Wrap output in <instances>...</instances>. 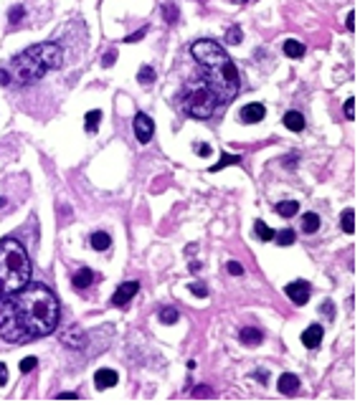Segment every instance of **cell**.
<instances>
[{
    "label": "cell",
    "instance_id": "obj_1",
    "mask_svg": "<svg viewBox=\"0 0 360 405\" xmlns=\"http://www.w3.org/2000/svg\"><path fill=\"white\" fill-rule=\"evenodd\" d=\"M61 307L46 284L28 281L13 296L0 299V334L5 342H31L56 329Z\"/></svg>",
    "mask_w": 360,
    "mask_h": 405
},
{
    "label": "cell",
    "instance_id": "obj_2",
    "mask_svg": "<svg viewBox=\"0 0 360 405\" xmlns=\"http://www.w3.org/2000/svg\"><path fill=\"white\" fill-rule=\"evenodd\" d=\"M191 53H193L196 64L205 71L196 81L203 84L213 94L216 104H229L239 94V71H236L234 61L226 56V51L216 40H208V38L196 40L191 46Z\"/></svg>",
    "mask_w": 360,
    "mask_h": 405
},
{
    "label": "cell",
    "instance_id": "obj_3",
    "mask_svg": "<svg viewBox=\"0 0 360 405\" xmlns=\"http://www.w3.org/2000/svg\"><path fill=\"white\" fill-rule=\"evenodd\" d=\"M64 61V53L56 43H39L26 48L23 53L13 56L8 64L0 66V86L10 84H33L43 79L48 71L59 69Z\"/></svg>",
    "mask_w": 360,
    "mask_h": 405
},
{
    "label": "cell",
    "instance_id": "obj_4",
    "mask_svg": "<svg viewBox=\"0 0 360 405\" xmlns=\"http://www.w3.org/2000/svg\"><path fill=\"white\" fill-rule=\"evenodd\" d=\"M31 258L23 248V243L15 238L0 241V299L13 296L31 281Z\"/></svg>",
    "mask_w": 360,
    "mask_h": 405
},
{
    "label": "cell",
    "instance_id": "obj_5",
    "mask_svg": "<svg viewBox=\"0 0 360 405\" xmlns=\"http://www.w3.org/2000/svg\"><path fill=\"white\" fill-rule=\"evenodd\" d=\"M213 109H216V99H213V94H211L203 84H198V81L191 84L188 91H185V96H183V112L191 114V117L205 119V117L213 114Z\"/></svg>",
    "mask_w": 360,
    "mask_h": 405
},
{
    "label": "cell",
    "instance_id": "obj_6",
    "mask_svg": "<svg viewBox=\"0 0 360 405\" xmlns=\"http://www.w3.org/2000/svg\"><path fill=\"white\" fill-rule=\"evenodd\" d=\"M153 134H155V124L153 119L147 117V114H137L135 117V137H137V142H142V145H147L150 139H153Z\"/></svg>",
    "mask_w": 360,
    "mask_h": 405
},
{
    "label": "cell",
    "instance_id": "obj_7",
    "mask_svg": "<svg viewBox=\"0 0 360 405\" xmlns=\"http://www.w3.org/2000/svg\"><path fill=\"white\" fill-rule=\"evenodd\" d=\"M310 284L307 281H292V284H287V296L294 301V304H307V299H310Z\"/></svg>",
    "mask_w": 360,
    "mask_h": 405
},
{
    "label": "cell",
    "instance_id": "obj_8",
    "mask_svg": "<svg viewBox=\"0 0 360 405\" xmlns=\"http://www.w3.org/2000/svg\"><path fill=\"white\" fill-rule=\"evenodd\" d=\"M264 114H267V107L259 104V102H251V104H246V107L241 109L239 117L243 124H256V121L264 119Z\"/></svg>",
    "mask_w": 360,
    "mask_h": 405
},
{
    "label": "cell",
    "instance_id": "obj_9",
    "mask_svg": "<svg viewBox=\"0 0 360 405\" xmlns=\"http://www.w3.org/2000/svg\"><path fill=\"white\" fill-rule=\"evenodd\" d=\"M137 291H140V281L122 284L120 289L115 291V296H112V304H115V307H124V304H127V301H129V299L137 294Z\"/></svg>",
    "mask_w": 360,
    "mask_h": 405
},
{
    "label": "cell",
    "instance_id": "obj_10",
    "mask_svg": "<svg viewBox=\"0 0 360 405\" xmlns=\"http://www.w3.org/2000/svg\"><path fill=\"white\" fill-rule=\"evenodd\" d=\"M322 337H325L322 324H310V327L302 332V345H305L307 350H315V347H320Z\"/></svg>",
    "mask_w": 360,
    "mask_h": 405
},
{
    "label": "cell",
    "instance_id": "obj_11",
    "mask_svg": "<svg viewBox=\"0 0 360 405\" xmlns=\"http://www.w3.org/2000/svg\"><path fill=\"white\" fill-rule=\"evenodd\" d=\"M117 382H120V375H117L115 370H107V367H102V370H97V372H94V385H97L99 390L115 388Z\"/></svg>",
    "mask_w": 360,
    "mask_h": 405
},
{
    "label": "cell",
    "instance_id": "obj_12",
    "mask_svg": "<svg viewBox=\"0 0 360 405\" xmlns=\"http://www.w3.org/2000/svg\"><path fill=\"white\" fill-rule=\"evenodd\" d=\"M61 342H64L66 347H71V350H81V347L86 345V337H84V332H81L79 327L74 324V327H69V329L64 332Z\"/></svg>",
    "mask_w": 360,
    "mask_h": 405
},
{
    "label": "cell",
    "instance_id": "obj_13",
    "mask_svg": "<svg viewBox=\"0 0 360 405\" xmlns=\"http://www.w3.org/2000/svg\"><path fill=\"white\" fill-rule=\"evenodd\" d=\"M239 339L246 345V347H256V345L264 342V332H261L259 327H243V329L239 332Z\"/></svg>",
    "mask_w": 360,
    "mask_h": 405
},
{
    "label": "cell",
    "instance_id": "obj_14",
    "mask_svg": "<svg viewBox=\"0 0 360 405\" xmlns=\"http://www.w3.org/2000/svg\"><path fill=\"white\" fill-rule=\"evenodd\" d=\"M297 390H299V377H297V375H292V372L281 375V377H279V393H281V395H294Z\"/></svg>",
    "mask_w": 360,
    "mask_h": 405
},
{
    "label": "cell",
    "instance_id": "obj_15",
    "mask_svg": "<svg viewBox=\"0 0 360 405\" xmlns=\"http://www.w3.org/2000/svg\"><path fill=\"white\" fill-rule=\"evenodd\" d=\"M281 48H284V53H287L289 58H302V56H305V43H302V40L287 38Z\"/></svg>",
    "mask_w": 360,
    "mask_h": 405
},
{
    "label": "cell",
    "instance_id": "obj_16",
    "mask_svg": "<svg viewBox=\"0 0 360 405\" xmlns=\"http://www.w3.org/2000/svg\"><path fill=\"white\" fill-rule=\"evenodd\" d=\"M281 121H284V127L292 129V132H302V129H305V117H302L299 112H287Z\"/></svg>",
    "mask_w": 360,
    "mask_h": 405
},
{
    "label": "cell",
    "instance_id": "obj_17",
    "mask_svg": "<svg viewBox=\"0 0 360 405\" xmlns=\"http://www.w3.org/2000/svg\"><path fill=\"white\" fill-rule=\"evenodd\" d=\"M91 281H94V271H91V269H86V266L79 269V271L74 274V279H71V284H74L77 289H86Z\"/></svg>",
    "mask_w": 360,
    "mask_h": 405
},
{
    "label": "cell",
    "instance_id": "obj_18",
    "mask_svg": "<svg viewBox=\"0 0 360 405\" xmlns=\"http://www.w3.org/2000/svg\"><path fill=\"white\" fill-rule=\"evenodd\" d=\"M340 226H343L345 233H355V210H353V208L343 210V215H340Z\"/></svg>",
    "mask_w": 360,
    "mask_h": 405
},
{
    "label": "cell",
    "instance_id": "obj_19",
    "mask_svg": "<svg viewBox=\"0 0 360 405\" xmlns=\"http://www.w3.org/2000/svg\"><path fill=\"white\" fill-rule=\"evenodd\" d=\"M320 228V215L317 213H305V218H302V231L305 233H315Z\"/></svg>",
    "mask_w": 360,
    "mask_h": 405
},
{
    "label": "cell",
    "instance_id": "obj_20",
    "mask_svg": "<svg viewBox=\"0 0 360 405\" xmlns=\"http://www.w3.org/2000/svg\"><path fill=\"white\" fill-rule=\"evenodd\" d=\"M254 233H256L259 241H272V238H274V231H272L264 220H254Z\"/></svg>",
    "mask_w": 360,
    "mask_h": 405
},
{
    "label": "cell",
    "instance_id": "obj_21",
    "mask_svg": "<svg viewBox=\"0 0 360 405\" xmlns=\"http://www.w3.org/2000/svg\"><path fill=\"white\" fill-rule=\"evenodd\" d=\"M297 210H299V202H294V200L277 202V213H279L281 218H292V215H297Z\"/></svg>",
    "mask_w": 360,
    "mask_h": 405
},
{
    "label": "cell",
    "instance_id": "obj_22",
    "mask_svg": "<svg viewBox=\"0 0 360 405\" xmlns=\"http://www.w3.org/2000/svg\"><path fill=\"white\" fill-rule=\"evenodd\" d=\"M91 248H94V251H107V248H109V243H112V238H109V236H107V233H102V231H97V233H94V236H91Z\"/></svg>",
    "mask_w": 360,
    "mask_h": 405
},
{
    "label": "cell",
    "instance_id": "obj_23",
    "mask_svg": "<svg viewBox=\"0 0 360 405\" xmlns=\"http://www.w3.org/2000/svg\"><path fill=\"white\" fill-rule=\"evenodd\" d=\"M241 157L239 155H221V160L216 162V165H211V172H218V170H223V167H229V165H239Z\"/></svg>",
    "mask_w": 360,
    "mask_h": 405
},
{
    "label": "cell",
    "instance_id": "obj_24",
    "mask_svg": "<svg viewBox=\"0 0 360 405\" xmlns=\"http://www.w3.org/2000/svg\"><path fill=\"white\" fill-rule=\"evenodd\" d=\"M84 121H86V132H91V134H94V132L99 129V121H102V112H99V109H91V112H89V114L84 117Z\"/></svg>",
    "mask_w": 360,
    "mask_h": 405
},
{
    "label": "cell",
    "instance_id": "obj_25",
    "mask_svg": "<svg viewBox=\"0 0 360 405\" xmlns=\"http://www.w3.org/2000/svg\"><path fill=\"white\" fill-rule=\"evenodd\" d=\"M160 322L162 324H178V319H180V314H178V309H173V307H165V309H160Z\"/></svg>",
    "mask_w": 360,
    "mask_h": 405
},
{
    "label": "cell",
    "instance_id": "obj_26",
    "mask_svg": "<svg viewBox=\"0 0 360 405\" xmlns=\"http://www.w3.org/2000/svg\"><path fill=\"white\" fill-rule=\"evenodd\" d=\"M137 81H140L142 86H150V84L155 81V69H153V66H142V69L137 71Z\"/></svg>",
    "mask_w": 360,
    "mask_h": 405
},
{
    "label": "cell",
    "instance_id": "obj_27",
    "mask_svg": "<svg viewBox=\"0 0 360 405\" xmlns=\"http://www.w3.org/2000/svg\"><path fill=\"white\" fill-rule=\"evenodd\" d=\"M274 238L279 241V246H292L294 238H297V233H294L292 228H284V231H279V233H274Z\"/></svg>",
    "mask_w": 360,
    "mask_h": 405
},
{
    "label": "cell",
    "instance_id": "obj_28",
    "mask_svg": "<svg viewBox=\"0 0 360 405\" xmlns=\"http://www.w3.org/2000/svg\"><path fill=\"white\" fill-rule=\"evenodd\" d=\"M162 15H165L167 23H175V21H178V5H175V3H165V5H162Z\"/></svg>",
    "mask_w": 360,
    "mask_h": 405
},
{
    "label": "cell",
    "instance_id": "obj_29",
    "mask_svg": "<svg viewBox=\"0 0 360 405\" xmlns=\"http://www.w3.org/2000/svg\"><path fill=\"white\" fill-rule=\"evenodd\" d=\"M26 15V8L23 5H13L10 8V13H8V18H10V23L15 26V23H21V18Z\"/></svg>",
    "mask_w": 360,
    "mask_h": 405
},
{
    "label": "cell",
    "instance_id": "obj_30",
    "mask_svg": "<svg viewBox=\"0 0 360 405\" xmlns=\"http://www.w3.org/2000/svg\"><path fill=\"white\" fill-rule=\"evenodd\" d=\"M226 40H229L231 46H236V43H241V28H239V26H231V28L226 31Z\"/></svg>",
    "mask_w": 360,
    "mask_h": 405
},
{
    "label": "cell",
    "instance_id": "obj_31",
    "mask_svg": "<svg viewBox=\"0 0 360 405\" xmlns=\"http://www.w3.org/2000/svg\"><path fill=\"white\" fill-rule=\"evenodd\" d=\"M188 289H191V291H193L196 296H200V299H205V296H208V289H205V286H203V284H200V281L188 284Z\"/></svg>",
    "mask_w": 360,
    "mask_h": 405
},
{
    "label": "cell",
    "instance_id": "obj_32",
    "mask_svg": "<svg viewBox=\"0 0 360 405\" xmlns=\"http://www.w3.org/2000/svg\"><path fill=\"white\" fill-rule=\"evenodd\" d=\"M36 364H39V360H36V357H26V360H21L18 370H21V372H31Z\"/></svg>",
    "mask_w": 360,
    "mask_h": 405
},
{
    "label": "cell",
    "instance_id": "obj_33",
    "mask_svg": "<svg viewBox=\"0 0 360 405\" xmlns=\"http://www.w3.org/2000/svg\"><path fill=\"white\" fill-rule=\"evenodd\" d=\"M115 58H117V51H115V48H112V51H107V53H104V56H102V64H104V66H107V69H109V66H112V64H115Z\"/></svg>",
    "mask_w": 360,
    "mask_h": 405
},
{
    "label": "cell",
    "instance_id": "obj_34",
    "mask_svg": "<svg viewBox=\"0 0 360 405\" xmlns=\"http://www.w3.org/2000/svg\"><path fill=\"white\" fill-rule=\"evenodd\" d=\"M345 117H348V119H355V99H348V102H345Z\"/></svg>",
    "mask_w": 360,
    "mask_h": 405
},
{
    "label": "cell",
    "instance_id": "obj_35",
    "mask_svg": "<svg viewBox=\"0 0 360 405\" xmlns=\"http://www.w3.org/2000/svg\"><path fill=\"white\" fill-rule=\"evenodd\" d=\"M229 274H231V276H241V274H243V266H241L239 261H229Z\"/></svg>",
    "mask_w": 360,
    "mask_h": 405
},
{
    "label": "cell",
    "instance_id": "obj_36",
    "mask_svg": "<svg viewBox=\"0 0 360 405\" xmlns=\"http://www.w3.org/2000/svg\"><path fill=\"white\" fill-rule=\"evenodd\" d=\"M196 155H198V157H208V155H211V145H200V142H196Z\"/></svg>",
    "mask_w": 360,
    "mask_h": 405
},
{
    "label": "cell",
    "instance_id": "obj_37",
    "mask_svg": "<svg viewBox=\"0 0 360 405\" xmlns=\"http://www.w3.org/2000/svg\"><path fill=\"white\" fill-rule=\"evenodd\" d=\"M145 33H147V26H145V28H140V31H137V33H132V36H127V43H137V40L142 38V36H145Z\"/></svg>",
    "mask_w": 360,
    "mask_h": 405
},
{
    "label": "cell",
    "instance_id": "obj_38",
    "mask_svg": "<svg viewBox=\"0 0 360 405\" xmlns=\"http://www.w3.org/2000/svg\"><path fill=\"white\" fill-rule=\"evenodd\" d=\"M320 312H322V314H327V317H332V314H335V309H332V301H322Z\"/></svg>",
    "mask_w": 360,
    "mask_h": 405
},
{
    "label": "cell",
    "instance_id": "obj_39",
    "mask_svg": "<svg viewBox=\"0 0 360 405\" xmlns=\"http://www.w3.org/2000/svg\"><path fill=\"white\" fill-rule=\"evenodd\" d=\"M348 31H355V10L348 13Z\"/></svg>",
    "mask_w": 360,
    "mask_h": 405
},
{
    "label": "cell",
    "instance_id": "obj_40",
    "mask_svg": "<svg viewBox=\"0 0 360 405\" xmlns=\"http://www.w3.org/2000/svg\"><path fill=\"white\" fill-rule=\"evenodd\" d=\"M254 377H256V380H261V382H267V380H269V372H264V370H256V372H254Z\"/></svg>",
    "mask_w": 360,
    "mask_h": 405
},
{
    "label": "cell",
    "instance_id": "obj_41",
    "mask_svg": "<svg viewBox=\"0 0 360 405\" xmlns=\"http://www.w3.org/2000/svg\"><path fill=\"white\" fill-rule=\"evenodd\" d=\"M5 380H8V370H5V364L0 362V385H3Z\"/></svg>",
    "mask_w": 360,
    "mask_h": 405
},
{
    "label": "cell",
    "instance_id": "obj_42",
    "mask_svg": "<svg viewBox=\"0 0 360 405\" xmlns=\"http://www.w3.org/2000/svg\"><path fill=\"white\" fill-rule=\"evenodd\" d=\"M59 398H61V400H64V398H66V400H74V398H79V395H77V393H59Z\"/></svg>",
    "mask_w": 360,
    "mask_h": 405
},
{
    "label": "cell",
    "instance_id": "obj_43",
    "mask_svg": "<svg viewBox=\"0 0 360 405\" xmlns=\"http://www.w3.org/2000/svg\"><path fill=\"white\" fill-rule=\"evenodd\" d=\"M234 3H236V5H243V3H246V0H234Z\"/></svg>",
    "mask_w": 360,
    "mask_h": 405
}]
</instances>
